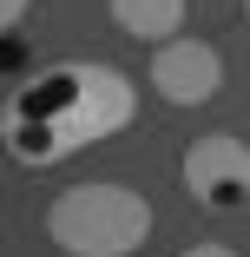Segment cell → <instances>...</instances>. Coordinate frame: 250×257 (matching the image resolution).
<instances>
[{
  "label": "cell",
  "mask_w": 250,
  "mask_h": 257,
  "mask_svg": "<svg viewBox=\"0 0 250 257\" xmlns=\"http://www.w3.org/2000/svg\"><path fill=\"white\" fill-rule=\"evenodd\" d=\"M178 257H237L230 244H191V250H178Z\"/></svg>",
  "instance_id": "7"
},
{
  "label": "cell",
  "mask_w": 250,
  "mask_h": 257,
  "mask_svg": "<svg viewBox=\"0 0 250 257\" xmlns=\"http://www.w3.org/2000/svg\"><path fill=\"white\" fill-rule=\"evenodd\" d=\"M112 7V27L138 46H165L184 33V14H191V0H106Z\"/></svg>",
  "instance_id": "5"
},
{
  "label": "cell",
  "mask_w": 250,
  "mask_h": 257,
  "mask_svg": "<svg viewBox=\"0 0 250 257\" xmlns=\"http://www.w3.org/2000/svg\"><path fill=\"white\" fill-rule=\"evenodd\" d=\"M243 20H250V0H243Z\"/></svg>",
  "instance_id": "8"
},
{
  "label": "cell",
  "mask_w": 250,
  "mask_h": 257,
  "mask_svg": "<svg viewBox=\"0 0 250 257\" xmlns=\"http://www.w3.org/2000/svg\"><path fill=\"white\" fill-rule=\"evenodd\" d=\"M27 7H33V0H0V27H7V33H14V27L27 20Z\"/></svg>",
  "instance_id": "6"
},
{
  "label": "cell",
  "mask_w": 250,
  "mask_h": 257,
  "mask_svg": "<svg viewBox=\"0 0 250 257\" xmlns=\"http://www.w3.org/2000/svg\"><path fill=\"white\" fill-rule=\"evenodd\" d=\"M178 178H184V198L211 218L250 211V139H237V132L191 139L184 159H178Z\"/></svg>",
  "instance_id": "3"
},
{
  "label": "cell",
  "mask_w": 250,
  "mask_h": 257,
  "mask_svg": "<svg viewBox=\"0 0 250 257\" xmlns=\"http://www.w3.org/2000/svg\"><path fill=\"white\" fill-rule=\"evenodd\" d=\"M152 224H158L152 198L119 185V178L66 185L46 204V244L60 257H132V250H145Z\"/></svg>",
  "instance_id": "2"
},
{
  "label": "cell",
  "mask_w": 250,
  "mask_h": 257,
  "mask_svg": "<svg viewBox=\"0 0 250 257\" xmlns=\"http://www.w3.org/2000/svg\"><path fill=\"white\" fill-rule=\"evenodd\" d=\"M132 119H138L132 73H119L106 60H60V66L27 73L7 92V106H0V139H7L14 165L46 172V165L73 159L86 145H106Z\"/></svg>",
  "instance_id": "1"
},
{
  "label": "cell",
  "mask_w": 250,
  "mask_h": 257,
  "mask_svg": "<svg viewBox=\"0 0 250 257\" xmlns=\"http://www.w3.org/2000/svg\"><path fill=\"white\" fill-rule=\"evenodd\" d=\"M145 79H152V92L165 99V106H211V99L224 92V53L211 40L197 33H178L165 46H152V60H145Z\"/></svg>",
  "instance_id": "4"
}]
</instances>
